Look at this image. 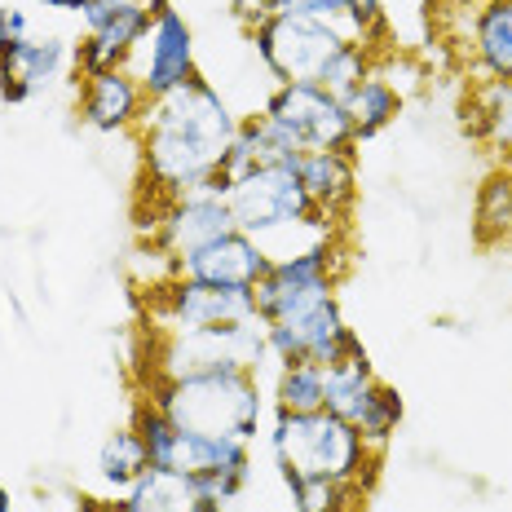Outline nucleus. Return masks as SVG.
<instances>
[{"mask_svg":"<svg viewBox=\"0 0 512 512\" xmlns=\"http://www.w3.org/2000/svg\"><path fill=\"white\" fill-rule=\"evenodd\" d=\"M137 128L151 199H177L208 186L239 120L230 115L226 98L204 76H195L164 98H146Z\"/></svg>","mask_w":512,"mask_h":512,"instance_id":"f257e3e1","label":"nucleus"},{"mask_svg":"<svg viewBox=\"0 0 512 512\" xmlns=\"http://www.w3.org/2000/svg\"><path fill=\"white\" fill-rule=\"evenodd\" d=\"M146 402H155L177 429L204 437H239L252 442L261 424V380L243 367L186 371V376H151Z\"/></svg>","mask_w":512,"mask_h":512,"instance_id":"f03ea898","label":"nucleus"},{"mask_svg":"<svg viewBox=\"0 0 512 512\" xmlns=\"http://www.w3.org/2000/svg\"><path fill=\"white\" fill-rule=\"evenodd\" d=\"M274 460L283 477H323V482H354L367 490L376 477V451L367 446L349 420L332 411H283L274 407V429H270Z\"/></svg>","mask_w":512,"mask_h":512,"instance_id":"7ed1b4c3","label":"nucleus"},{"mask_svg":"<svg viewBox=\"0 0 512 512\" xmlns=\"http://www.w3.org/2000/svg\"><path fill=\"white\" fill-rule=\"evenodd\" d=\"M128 429L142 437L151 468H168V473H181V477H252L248 442L186 433L146 398L133 407V424Z\"/></svg>","mask_w":512,"mask_h":512,"instance_id":"20e7f679","label":"nucleus"},{"mask_svg":"<svg viewBox=\"0 0 512 512\" xmlns=\"http://www.w3.org/2000/svg\"><path fill=\"white\" fill-rule=\"evenodd\" d=\"M265 124L296 146L301 155L309 151H354L358 137L345 115V102L327 93L323 84H279L261 106Z\"/></svg>","mask_w":512,"mask_h":512,"instance_id":"39448f33","label":"nucleus"},{"mask_svg":"<svg viewBox=\"0 0 512 512\" xmlns=\"http://www.w3.org/2000/svg\"><path fill=\"white\" fill-rule=\"evenodd\" d=\"M252 45L261 67L279 84H323V71L349 45V36L332 23L270 14L261 27H252Z\"/></svg>","mask_w":512,"mask_h":512,"instance_id":"423d86ee","label":"nucleus"},{"mask_svg":"<svg viewBox=\"0 0 512 512\" xmlns=\"http://www.w3.org/2000/svg\"><path fill=\"white\" fill-rule=\"evenodd\" d=\"M336 274H340V248L336 243H318L309 252L270 261L265 279L252 287L256 318L261 323H292L309 314L314 305L336 296Z\"/></svg>","mask_w":512,"mask_h":512,"instance_id":"0eeeda50","label":"nucleus"},{"mask_svg":"<svg viewBox=\"0 0 512 512\" xmlns=\"http://www.w3.org/2000/svg\"><path fill=\"white\" fill-rule=\"evenodd\" d=\"M155 318L168 327V336H195L226 323H256L252 292H230V287H208L195 279H168L151 287Z\"/></svg>","mask_w":512,"mask_h":512,"instance_id":"6e6552de","label":"nucleus"},{"mask_svg":"<svg viewBox=\"0 0 512 512\" xmlns=\"http://www.w3.org/2000/svg\"><path fill=\"white\" fill-rule=\"evenodd\" d=\"M265 349H270V358H279V367H296V362L332 367V362L358 354L362 340L345 327L340 301L332 296L292 323H265Z\"/></svg>","mask_w":512,"mask_h":512,"instance_id":"1a4fd4ad","label":"nucleus"},{"mask_svg":"<svg viewBox=\"0 0 512 512\" xmlns=\"http://www.w3.org/2000/svg\"><path fill=\"white\" fill-rule=\"evenodd\" d=\"M239 230L234 226L230 199H217L208 190L195 195H177V199H151V248L177 256L204 248V243L221 239V234Z\"/></svg>","mask_w":512,"mask_h":512,"instance_id":"9d476101","label":"nucleus"},{"mask_svg":"<svg viewBox=\"0 0 512 512\" xmlns=\"http://www.w3.org/2000/svg\"><path fill=\"white\" fill-rule=\"evenodd\" d=\"M151 9V31H146V67L137 71L146 98H164V93L181 89L186 80L199 76L195 67V36H190L186 18L177 14L168 0H146Z\"/></svg>","mask_w":512,"mask_h":512,"instance_id":"9b49d317","label":"nucleus"},{"mask_svg":"<svg viewBox=\"0 0 512 512\" xmlns=\"http://www.w3.org/2000/svg\"><path fill=\"white\" fill-rule=\"evenodd\" d=\"M265 270H270V256L243 230H230V234H221V239L204 243V248L177 256L181 279H195L208 287H230V292H252V287L265 279Z\"/></svg>","mask_w":512,"mask_h":512,"instance_id":"f8f14e48","label":"nucleus"},{"mask_svg":"<svg viewBox=\"0 0 512 512\" xmlns=\"http://www.w3.org/2000/svg\"><path fill=\"white\" fill-rule=\"evenodd\" d=\"M142 106H146L142 80H137L128 67L98 71V76H89L80 84V120L89 128H98V133L133 128L142 120Z\"/></svg>","mask_w":512,"mask_h":512,"instance_id":"ddd939ff","label":"nucleus"},{"mask_svg":"<svg viewBox=\"0 0 512 512\" xmlns=\"http://www.w3.org/2000/svg\"><path fill=\"white\" fill-rule=\"evenodd\" d=\"M146 31H151V9L146 5H128L115 23H106L102 31H89L76 49V76L89 80L98 71H115V67H128L133 53L142 49Z\"/></svg>","mask_w":512,"mask_h":512,"instance_id":"4468645a","label":"nucleus"},{"mask_svg":"<svg viewBox=\"0 0 512 512\" xmlns=\"http://www.w3.org/2000/svg\"><path fill=\"white\" fill-rule=\"evenodd\" d=\"M296 177H301L305 195L314 199L327 217H345L349 204H354V186H358V173H354V151H309L301 155L296 164Z\"/></svg>","mask_w":512,"mask_h":512,"instance_id":"2eb2a0df","label":"nucleus"},{"mask_svg":"<svg viewBox=\"0 0 512 512\" xmlns=\"http://www.w3.org/2000/svg\"><path fill=\"white\" fill-rule=\"evenodd\" d=\"M464 133L512 155V80H482L464 102Z\"/></svg>","mask_w":512,"mask_h":512,"instance_id":"dca6fc26","label":"nucleus"},{"mask_svg":"<svg viewBox=\"0 0 512 512\" xmlns=\"http://www.w3.org/2000/svg\"><path fill=\"white\" fill-rule=\"evenodd\" d=\"M199 499L204 495H199L195 477L168 473V468H146L111 512H195Z\"/></svg>","mask_w":512,"mask_h":512,"instance_id":"f3484780","label":"nucleus"},{"mask_svg":"<svg viewBox=\"0 0 512 512\" xmlns=\"http://www.w3.org/2000/svg\"><path fill=\"white\" fill-rule=\"evenodd\" d=\"M473 58L486 80H512V0H490L473 14Z\"/></svg>","mask_w":512,"mask_h":512,"instance_id":"a211bd4d","label":"nucleus"},{"mask_svg":"<svg viewBox=\"0 0 512 512\" xmlns=\"http://www.w3.org/2000/svg\"><path fill=\"white\" fill-rule=\"evenodd\" d=\"M340 102H345V115H349V124H354L358 142H367V137H376L380 128H389L402 111V93L384 76H376V71H371L367 80H358Z\"/></svg>","mask_w":512,"mask_h":512,"instance_id":"6ab92c4d","label":"nucleus"},{"mask_svg":"<svg viewBox=\"0 0 512 512\" xmlns=\"http://www.w3.org/2000/svg\"><path fill=\"white\" fill-rule=\"evenodd\" d=\"M323 371H327V411L354 424L362 402H367L371 389H376V371H371L367 349H358V354L340 358V362H332V367H323Z\"/></svg>","mask_w":512,"mask_h":512,"instance_id":"aec40b11","label":"nucleus"},{"mask_svg":"<svg viewBox=\"0 0 512 512\" xmlns=\"http://www.w3.org/2000/svg\"><path fill=\"white\" fill-rule=\"evenodd\" d=\"M151 468V455H146V446H142V437H137L133 429H120V433H111L102 442V455H98V477L111 490H128L137 482V477Z\"/></svg>","mask_w":512,"mask_h":512,"instance_id":"412c9836","label":"nucleus"},{"mask_svg":"<svg viewBox=\"0 0 512 512\" xmlns=\"http://www.w3.org/2000/svg\"><path fill=\"white\" fill-rule=\"evenodd\" d=\"M62 62H67V45H62L58 36H45V40L23 36L14 45V53H9V62L0 67V76H18V80H27L31 89H40V84H49L58 76Z\"/></svg>","mask_w":512,"mask_h":512,"instance_id":"4be33fe9","label":"nucleus"},{"mask_svg":"<svg viewBox=\"0 0 512 512\" xmlns=\"http://www.w3.org/2000/svg\"><path fill=\"white\" fill-rule=\"evenodd\" d=\"M274 407L309 415V411H327V371L314 362H296V367L279 371L274 384Z\"/></svg>","mask_w":512,"mask_h":512,"instance_id":"5701e85b","label":"nucleus"},{"mask_svg":"<svg viewBox=\"0 0 512 512\" xmlns=\"http://www.w3.org/2000/svg\"><path fill=\"white\" fill-rule=\"evenodd\" d=\"M292 490L296 512H358L362 486L354 482H323V477H283Z\"/></svg>","mask_w":512,"mask_h":512,"instance_id":"b1692460","label":"nucleus"},{"mask_svg":"<svg viewBox=\"0 0 512 512\" xmlns=\"http://www.w3.org/2000/svg\"><path fill=\"white\" fill-rule=\"evenodd\" d=\"M477 234L486 243L512 234V177L504 168L486 173L482 186H477Z\"/></svg>","mask_w":512,"mask_h":512,"instance_id":"393cba45","label":"nucleus"},{"mask_svg":"<svg viewBox=\"0 0 512 512\" xmlns=\"http://www.w3.org/2000/svg\"><path fill=\"white\" fill-rule=\"evenodd\" d=\"M398 424H402V398H398V389H389V384L376 380L371 398L362 402V411L354 415V429L367 437V446L376 451V446H384L393 433H398Z\"/></svg>","mask_w":512,"mask_h":512,"instance_id":"a878e982","label":"nucleus"},{"mask_svg":"<svg viewBox=\"0 0 512 512\" xmlns=\"http://www.w3.org/2000/svg\"><path fill=\"white\" fill-rule=\"evenodd\" d=\"M274 14H287V18H314V23H332L340 27L349 40V18H354V0H274Z\"/></svg>","mask_w":512,"mask_h":512,"instance_id":"bb28decb","label":"nucleus"},{"mask_svg":"<svg viewBox=\"0 0 512 512\" xmlns=\"http://www.w3.org/2000/svg\"><path fill=\"white\" fill-rule=\"evenodd\" d=\"M27 36V14L23 9H0V67L9 62L14 45Z\"/></svg>","mask_w":512,"mask_h":512,"instance_id":"cd10ccee","label":"nucleus"},{"mask_svg":"<svg viewBox=\"0 0 512 512\" xmlns=\"http://www.w3.org/2000/svg\"><path fill=\"white\" fill-rule=\"evenodd\" d=\"M230 9H234V18L252 31V27H261L265 18L274 14V0H230Z\"/></svg>","mask_w":512,"mask_h":512,"instance_id":"c85d7f7f","label":"nucleus"},{"mask_svg":"<svg viewBox=\"0 0 512 512\" xmlns=\"http://www.w3.org/2000/svg\"><path fill=\"white\" fill-rule=\"evenodd\" d=\"M31 93H36V89H31L27 80H18V76H0V102L18 106V102H27Z\"/></svg>","mask_w":512,"mask_h":512,"instance_id":"c756f323","label":"nucleus"},{"mask_svg":"<svg viewBox=\"0 0 512 512\" xmlns=\"http://www.w3.org/2000/svg\"><path fill=\"white\" fill-rule=\"evenodd\" d=\"M40 5H49V9H67V14H84V5H89V0H40Z\"/></svg>","mask_w":512,"mask_h":512,"instance_id":"7c9ffc66","label":"nucleus"},{"mask_svg":"<svg viewBox=\"0 0 512 512\" xmlns=\"http://www.w3.org/2000/svg\"><path fill=\"white\" fill-rule=\"evenodd\" d=\"M0 512H14V504H9V490L0 486Z\"/></svg>","mask_w":512,"mask_h":512,"instance_id":"2f4dec72","label":"nucleus"},{"mask_svg":"<svg viewBox=\"0 0 512 512\" xmlns=\"http://www.w3.org/2000/svg\"><path fill=\"white\" fill-rule=\"evenodd\" d=\"M460 5H490V0H460Z\"/></svg>","mask_w":512,"mask_h":512,"instance_id":"473e14b6","label":"nucleus"},{"mask_svg":"<svg viewBox=\"0 0 512 512\" xmlns=\"http://www.w3.org/2000/svg\"><path fill=\"white\" fill-rule=\"evenodd\" d=\"M504 173H508V177H512V155H508V168H504Z\"/></svg>","mask_w":512,"mask_h":512,"instance_id":"72a5a7b5","label":"nucleus"}]
</instances>
